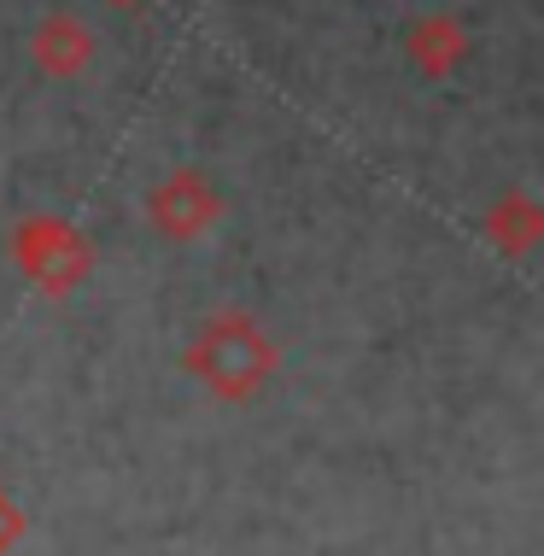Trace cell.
Segmentation results:
<instances>
[{"instance_id":"obj_1","label":"cell","mask_w":544,"mask_h":556,"mask_svg":"<svg viewBox=\"0 0 544 556\" xmlns=\"http://www.w3.org/2000/svg\"><path fill=\"white\" fill-rule=\"evenodd\" d=\"M188 369L200 375L211 393L223 399H246L264 387V375L276 369V345L264 340V328L252 317H240V311H223V317H211L200 334L188 345Z\"/></svg>"},{"instance_id":"obj_2","label":"cell","mask_w":544,"mask_h":556,"mask_svg":"<svg viewBox=\"0 0 544 556\" xmlns=\"http://www.w3.org/2000/svg\"><path fill=\"white\" fill-rule=\"evenodd\" d=\"M12 264H18V276L36 293L65 299V293H77L88 281V269H94V247H88V235L71 217L36 212V217H24L18 229H12Z\"/></svg>"},{"instance_id":"obj_3","label":"cell","mask_w":544,"mask_h":556,"mask_svg":"<svg viewBox=\"0 0 544 556\" xmlns=\"http://www.w3.org/2000/svg\"><path fill=\"white\" fill-rule=\"evenodd\" d=\"M217 217H223V193H217V182H211L205 170H193V164L170 170L153 193H147V223H153V235L176 240V247L211 235Z\"/></svg>"},{"instance_id":"obj_4","label":"cell","mask_w":544,"mask_h":556,"mask_svg":"<svg viewBox=\"0 0 544 556\" xmlns=\"http://www.w3.org/2000/svg\"><path fill=\"white\" fill-rule=\"evenodd\" d=\"M94 53H100V41H94V29H88V18H77V12H48V18L29 29V59H36V71L53 83L83 77V71L94 65Z\"/></svg>"},{"instance_id":"obj_5","label":"cell","mask_w":544,"mask_h":556,"mask_svg":"<svg viewBox=\"0 0 544 556\" xmlns=\"http://www.w3.org/2000/svg\"><path fill=\"white\" fill-rule=\"evenodd\" d=\"M404 59H410L428 83H445L468 59V29L451 18V12H428V18H416L410 36H404Z\"/></svg>"},{"instance_id":"obj_6","label":"cell","mask_w":544,"mask_h":556,"mask_svg":"<svg viewBox=\"0 0 544 556\" xmlns=\"http://www.w3.org/2000/svg\"><path fill=\"white\" fill-rule=\"evenodd\" d=\"M486 240L504 252V258H527V252L544 240V205L527 188H509L486 212Z\"/></svg>"},{"instance_id":"obj_7","label":"cell","mask_w":544,"mask_h":556,"mask_svg":"<svg viewBox=\"0 0 544 556\" xmlns=\"http://www.w3.org/2000/svg\"><path fill=\"white\" fill-rule=\"evenodd\" d=\"M12 533H18V521H12V509H7V498H0V545H7Z\"/></svg>"},{"instance_id":"obj_8","label":"cell","mask_w":544,"mask_h":556,"mask_svg":"<svg viewBox=\"0 0 544 556\" xmlns=\"http://www.w3.org/2000/svg\"><path fill=\"white\" fill-rule=\"evenodd\" d=\"M105 7H141V0H105Z\"/></svg>"}]
</instances>
